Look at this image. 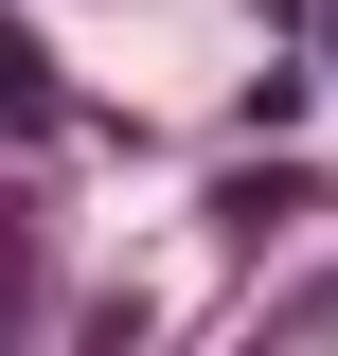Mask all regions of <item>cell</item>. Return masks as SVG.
<instances>
[{"label":"cell","mask_w":338,"mask_h":356,"mask_svg":"<svg viewBox=\"0 0 338 356\" xmlns=\"http://www.w3.org/2000/svg\"><path fill=\"white\" fill-rule=\"evenodd\" d=\"M0 125H18V143H54V54L18 36V18H0Z\"/></svg>","instance_id":"6da1fadb"},{"label":"cell","mask_w":338,"mask_h":356,"mask_svg":"<svg viewBox=\"0 0 338 356\" xmlns=\"http://www.w3.org/2000/svg\"><path fill=\"white\" fill-rule=\"evenodd\" d=\"M18 285H36V267H18V232H0V321H18Z\"/></svg>","instance_id":"7a4b0ae2"},{"label":"cell","mask_w":338,"mask_h":356,"mask_svg":"<svg viewBox=\"0 0 338 356\" xmlns=\"http://www.w3.org/2000/svg\"><path fill=\"white\" fill-rule=\"evenodd\" d=\"M321 36H338V18H321Z\"/></svg>","instance_id":"3957f363"}]
</instances>
